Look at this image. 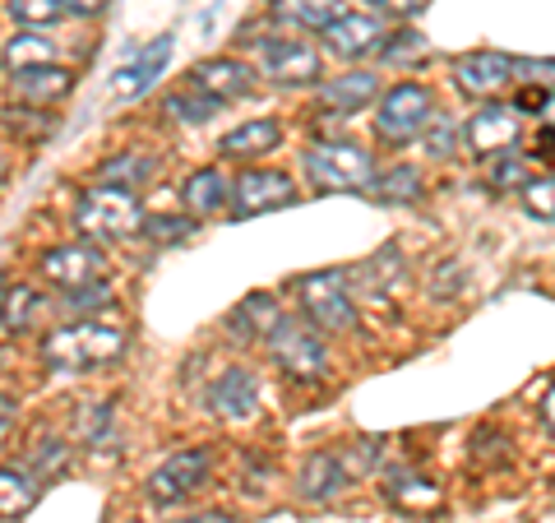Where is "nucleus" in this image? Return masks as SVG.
Wrapping results in <instances>:
<instances>
[{
  "mask_svg": "<svg viewBox=\"0 0 555 523\" xmlns=\"http://www.w3.org/2000/svg\"><path fill=\"white\" fill-rule=\"evenodd\" d=\"M385 500L393 505V510H403V514H426V510H440L444 492L422 473H393L385 482Z\"/></svg>",
  "mask_w": 555,
  "mask_h": 523,
  "instance_id": "aec40b11",
  "label": "nucleus"
},
{
  "mask_svg": "<svg viewBox=\"0 0 555 523\" xmlns=\"http://www.w3.org/2000/svg\"><path fill=\"white\" fill-rule=\"evenodd\" d=\"M38 65H56V42L42 38V33H14L5 42V69L20 75V69H38Z\"/></svg>",
  "mask_w": 555,
  "mask_h": 523,
  "instance_id": "393cba45",
  "label": "nucleus"
},
{
  "mask_svg": "<svg viewBox=\"0 0 555 523\" xmlns=\"http://www.w3.org/2000/svg\"><path fill=\"white\" fill-rule=\"evenodd\" d=\"M208 473H214V455L208 449H177L167 463H158L149 473V496L158 505L190 500L208 482Z\"/></svg>",
  "mask_w": 555,
  "mask_h": 523,
  "instance_id": "1a4fd4ad",
  "label": "nucleus"
},
{
  "mask_svg": "<svg viewBox=\"0 0 555 523\" xmlns=\"http://www.w3.org/2000/svg\"><path fill=\"white\" fill-rule=\"evenodd\" d=\"M42 278L61 292L107 283V255H102V246H93V241H69V246H56L42 255Z\"/></svg>",
  "mask_w": 555,
  "mask_h": 523,
  "instance_id": "6e6552de",
  "label": "nucleus"
},
{
  "mask_svg": "<svg viewBox=\"0 0 555 523\" xmlns=\"http://www.w3.org/2000/svg\"><path fill=\"white\" fill-rule=\"evenodd\" d=\"M144 232L163 246H177V241L195 237V218H181V214H158V218H144Z\"/></svg>",
  "mask_w": 555,
  "mask_h": 523,
  "instance_id": "f704fd0d",
  "label": "nucleus"
},
{
  "mask_svg": "<svg viewBox=\"0 0 555 523\" xmlns=\"http://www.w3.org/2000/svg\"><path fill=\"white\" fill-rule=\"evenodd\" d=\"M486 181H491L495 190H524L532 181V158H528V153H514V149L495 153L491 171H486Z\"/></svg>",
  "mask_w": 555,
  "mask_h": 523,
  "instance_id": "cd10ccee",
  "label": "nucleus"
},
{
  "mask_svg": "<svg viewBox=\"0 0 555 523\" xmlns=\"http://www.w3.org/2000/svg\"><path fill=\"white\" fill-rule=\"evenodd\" d=\"M93 417H79V431H83V441H102V431H107V422H112V404H98V408H89Z\"/></svg>",
  "mask_w": 555,
  "mask_h": 523,
  "instance_id": "a19ab883",
  "label": "nucleus"
},
{
  "mask_svg": "<svg viewBox=\"0 0 555 523\" xmlns=\"http://www.w3.org/2000/svg\"><path fill=\"white\" fill-rule=\"evenodd\" d=\"M181 200L190 208V218H208V214H218V208L228 204V181H222L218 167H199V171H190L185 177Z\"/></svg>",
  "mask_w": 555,
  "mask_h": 523,
  "instance_id": "412c9836",
  "label": "nucleus"
},
{
  "mask_svg": "<svg viewBox=\"0 0 555 523\" xmlns=\"http://www.w3.org/2000/svg\"><path fill=\"white\" fill-rule=\"evenodd\" d=\"M167 112L181 116L185 126H199V120H208V116L218 112V102H208V98H199V93H171V98H167Z\"/></svg>",
  "mask_w": 555,
  "mask_h": 523,
  "instance_id": "e433bc0d",
  "label": "nucleus"
},
{
  "mask_svg": "<svg viewBox=\"0 0 555 523\" xmlns=\"http://www.w3.org/2000/svg\"><path fill=\"white\" fill-rule=\"evenodd\" d=\"M42 486L24 468H0V519H14V514H28L38 505Z\"/></svg>",
  "mask_w": 555,
  "mask_h": 523,
  "instance_id": "5701e85b",
  "label": "nucleus"
},
{
  "mask_svg": "<svg viewBox=\"0 0 555 523\" xmlns=\"http://www.w3.org/2000/svg\"><path fill=\"white\" fill-rule=\"evenodd\" d=\"M75 228L83 232V241L93 246H112V241H130L144 232V204H139L134 190H83L75 204Z\"/></svg>",
  "mask_w": 555,
  "mask_h": 523,
  "instance_id": "f03ea898",
  "label": "nucleus"
},
{
  "mask_svg": "<svg viewBox=\"0 0 555 523\" xmlns=\"http://www.w3.org/2000/svg\"><path fill=\"white\" fill-rule=\"evenodd\" d=\"M177 523H236L232 514H218V510H208V514H190V519H177Z\"/></svg>",
  "mask_w": 555,
  "mask_h": 523,
  "instance_id": "49530a36",
  "label": "nucleus"
},
{
  "mask_svg": "<svg viewBox=\"0 0 555 523\" xmlns=\"http://www.w3.org/2000/svg\"><path fill=\"white\" fill-rule=\"evenodd\" d=\"M371 186L385 204H412V200H422V190H426L416 167H389V171H379V177H371Z\"/></svg>",
  "mask_w": 555,
  "mask_h": 523,
  "instance_id": "bb28decb",
  "label": "nucleus"
},
{
  "mask_svg": "<svg viewBox=\"0 0 555 523\" xmlns=\"http://www.w3.org/2000/svg\"><path fill=\"white\" fill-rule=\"evenodd\" d=\"M347 482H352V477H347L338 449H320V455H310V459L301 463V473H297V496H301V500H315V505H328Z\"/></svg>",
  "mask_w": 555,
  "mask_h": 523,
  "instance_id": "a211bd4d",
  "label": "nucleus"
},
{
  "mask_svg": "<svg viewBox=\"0 0 555 523\" xmlns=\"http://www.w3.org/2000/svg\"><path fill=\"white\" fill-rule=\"evenodd\" d=\"M65 463H69V449H65V441H51V435H38V445L28 449V468H33V477L38 482L56 477Z\"/></svg>",
  "mask_w": 555,
  "mask_h": 523,
  "instance_id": "7c9ffc66",
  "label": "nucleus"
},
{
  "mask_svg": "<svg viewBox=\"0 0 555 523\" xmlns=\"http://www.w3.org/2000/svg\"><path fill=\"white\" fill-rule=\"evenodd\" d=\"M542 422H546V431L555 435V385H551L546 398H542Z\"/></svg>",
  "mask_w": 555,
  "mask_h": 523,
  "instance_id": "a18cd8bd",
  "label": "nucleus"
},
{
  "mask_svg": "<svg viewBox=\"0 0 555 523\" xmlns=\"http://www.w3.org/2000/svg\"><path fill=\"white\" fill-rule=\"evenodd\" d=\"M167 56H171V38H158V42H153L134 65H126V69L116 75V93H120V98H139V93H144L149 84H153V75L163 69Z\"/></svg>",
  "mask_w": 555,
  "mask_h": 523,
  "instance_id": "b1692460",
  "label": "nucleus"
},
{
  "mask_svg": "<svg viewBox=\"0 0 555 523\" xmlns=\"http://www.w3.org/2000/svg\"><path fill=\"white\" fill-rule=\"evenodd\" d=\"M542 120H546V130L555 135V93H551V98L542 102Z\"/></svg>",
  "mask_w": 555,
  "mask_h": 523,
  "instance_id": "de8ad7c7",
  "label": "nucleus"
},
{
  "mask_svg": "<svg viewBox=\"0 0 555 523\" xmlns=\"http://www.w3.org/2000/svg\"><path fill=\"white\" fill-rule=\"evenodd\" d=\"M190 93H199L208 102H232L241 93H250V69L246 61H232V56H208L190 69Z\"/></svg>",
  "mask_w": 555,
  "mask_h": 523,
  "instance_id": "4468645a",
  "label": "nucleus"
},
{
  "mask_svg": "<svg viewBox=\"0 0 555 523\" xmlns=\"http://www.w3.org/2000/svg\"><path fill=\"white\" fill-rule=\"evenodd\" d=\"M518 135H524V120H518L514 107H486L477 116H467V126H463V144L481 153V158H495V153H505L518 144Z\"/></svg>",
  "mask_w": 555,
  "mask_h": 523,
  "instance_id": "f8f14e48",
  "label": "nucleus"
},
{
  "mask_svg": "<svg viewBox=\"0 0 555 523\" xmlns=\"http://www.w3.org/2000/svg\"><path fill=\"white\" fill-rule=\"evenodd\" d=\"M10 89L14 98L24 102V107H56L75 93V75H69L65 65H38V69H20V75H10Z\"/></svg>",
  "mask_w": 555,
  "mask_h": 523,
  "instance_id": "2eb2a0df",
  "label": "nucleus"
},
{
  "mask_svg": "<svg viewBox=\"0 0 555 523\" xmlns=\"http://www.w3.org/2000/svg\"><path fill=\"white\" fill-rule=\"evenodd\" d=\"M273 320H278V306H273V296H264V292H255L250 302H246V306H241L236 316H232V324L250 329V334H259V339L269 334V324H273Z\"/></svg>",
  "mask_w": 555,
  "mask_h": 523,
  "instance_id": "473e14b6",
  "label": "nucleus"
},
{
  "mask_svg": "<svg viewBox=\"0 0 555 523\" xmlns=\"http://www.w3.org/2000/svg\"><path fill=\"white\" fill-rule=\"evenodd\" d=\"M297 292H301L306 320L315 329H324V334H347V329H357V302H352V288H347L343 269L306 273L297 283Z\"/></svg>",
  "mask_w": 555,
  "mask_h": 523,
  "instance_id": "39448f33",
  "label": "nucleus"
},
{
  "mask_svg": "<svg viewBox=\"0 0 555 523\" xmlns=\"http://www.w3.org/2000/svg\"><path fill=\"white\" fill-rule=\"evenodd\" d=\"M14 412H20V398H14V394H0V426H10Z\"/></svg>",
  "mask_w": 555,
  "mask_h": 523,
  "instance_id": "c03bdc74",
  "label": "nucleus"
},
{
  "mask_svg": "<svg viewBox=\"0 0 555 523\" xmlns=\"http://www.w3.org/2000/svg\"><path fill=\"white\" fill-rule=\"evenodd\" d=\"M61 10H65V14H75V20H93V14L107 10V0H65Z\"/></svg>",
  "mask_w": 555,
  "mask_h": 523,
  "instance_id": "37998d69",
  "label": "nucleus"
},
{
  "mask_svg": "<svg viewBox=\"0 0 555 523\" xmlns=\"http://www.w3.org/2000/svg\"><path fill=\"white\" fill-rule=\"evenodd\" d=\"M454 84L459 93L491 102L514 84V61L500 56V51H467V56L454 61Z\"/></svg>",
  "mask_w": 555,
  "mask_h": 523,
  "instance_id": "9b49d317",
  "label": "nucleus"
},
{
  "mask_svg": "<svg viewBox=\"0 0 555 523\" xmlns=\"http://www.w3.org/2000/svg\"><path fill=\"white\" fill-rule=\"evenodd\" d=\"M208 404H214L218 417H228V422H250V417L259 412V380H255V371H246V366L222 371L214 394H208Z\"/></svg>",
  "mask_w": 555,
  "mask_h": 523,
  "instance_id": "f3484780",
  "label": "nucleus"
},
{
  "mask_svg": "<svg viewBox=\"0 0 555 523\" xmlns=\"http://www.w3.org/2000/svg\"><path fill=\"white\" fill-rule=\"evenodd\" d=\"M430 126V93L422 84H393L375 107V135L389 144H408Z\"/></svg>",
  "mask_w": 555,
  "mask_h": 523,
  "instance_id": "0eeeda50",
  "label": "nucleus"
},
{
  "mask_svg": "<svg viewBox=\"0 0 555 523\" xmlns=\"http://www.w3.org/2000/svg\"><path fill=\"white\" fill-rule=\"evenodd\" d=\"M269 357L283 366L292 380H320L328 371V343L306 316H278L269 324Z\"/></svg>",
  "mask_w": 555,
  "mask_h": 523,
  "instance_id": "7ed1b4c3",
  "label": "nucleus"
},
{
  "mask_svg": "<svg viewBox=\"0 0 555 523\" xmlns=\"http://www.w3.org/2000/svg\"><path fill=\"white\" fill-rule=\"evenodd\" d=\"M259 69H264V79L297 89V84H315V79H320L324 56H320V47H315V42L269 38V42H259Z\"/></svg>",
  "mask_w": 555,
  "mask_h": 523,
  "instance_id": "9d476101",
  "label": "nucleus"
},
{
  "mask_svg": "<svg viewBox=\"0 0 555 523\" xmlns=\"http://www.w3.org/2000/svg\"><path fill=\"white\" fill-rule=\"evenodd\" d=\"M65 306L75 310V316H89V310H102V306H112V288H107V283L79 288V292H69V296H65Z\"/></svg>",
  "mask_w": 555,
  "mask_h": 523,
  "instance_id": "4c0bfd02",
  "label": "nucleus"
},
{
  "mask_svg": "<svg viewBox=\"0 0 555 523\" xmlns=\"http://www.w3.org/2000/svg\"><path fill=\"white\" fill-rule=\"evenodd\" d=\"M0 181H5V158H0Z\"/></svg>",
  "mask_w": 555,
  "mask_h": 523,
  "instance_id": "09e8293b",
  "label": "nucleus"
},
{
  "mask_svg": "<svg viewBox=\"0 0 555 523\" xmlns=\"http://www.w3.org/2000/svg\"><path fill=\"white\" fill-rule=\"evenodd\" d=\"M292 200H297V186H292L287 171H273V167H250L228 186V214L232 218L273 214V208H287Z\"/></svg>",
  "mask_w": 555,
  "mask_h": 523,
  "instance_id": "423d86ee",
  "label": "nucleus"
},
{
  "mask_svg": "<svg viewBox=\"0 0 555 523\" xmlns=\"http://www.w3.org/2000/svg\"><path fill=\"white\" fill-rule=\"evenodd\" d=\"M371 5L398 14V20H412V14H422V10H426V0H371Z\"/></svg>",
  "mask_w": 555,
  "mask_h": 523,
  "instance_id": "79ce46f5",
  "label": "nucleus"
},
{
  "mask_svg": "<svg viewBox=\"0 0 555 523\" xmlns=\"http://www.w3.org/2000/svg\"><path fill=\"white\" fill-rule=\"evenodd\" d=\"M320 38L338 61H361V56H371V51H379V42H385V24H379L375 14H352L347 10L320 33Z\"/></svg>",
  "mask_w": 555,
  "mask_h": 523,
  "instance_id": "ddd939ff",
  "label": "nucleus"
},
{
  "mask_svg": "<svg viewBox=\"0 0 555 523\" xmlns=\"http://www.w3.org/2000/svg\"><path fill=\"white\" fill-rule=\"evenodd\" d=\"M524 208L532 218H542V222H555V177H532L524 190Z\"/></svg>",
  "mask_w": 555,
  "mask_h": 523,
  "instance_id": "72a5a7b5",
  "label": "nucleus"
},
{
  "mask_svg": "<svg viewBox=\"0 0 555 523\" xmlns=\"http://www.w3.org/2000/svg\"><path fill=\"white\" fill-rule=\"evenodd\" d=\"M343 5V0H273V14H278V20H283V24H297V28H328V24H334L338 20V10Z\"/></svg>",
  "mask_w": 555,
  "mask_h": 523,
  "instance_id": "a878e982",
  "label": "nucleus"
},
{
  "mask_svg": "<svg viewBox=\"0 0 555 523\" xmlns=\"http://www.w3.org/2000/svg\"><path fill=\"white\" fill-rule=\"evenodd\" d=\"M352 278H357V283L366 288V292H375V296H379L389 283H398V278H403V255H398L393 246H389V251H379V255H375V259H366V265H361Z\"/></svg>",
  "mask_w": 555,
  "mask_h": 523,
  "instance_id": "c85d7f7f",
  "label": "nucleus"
},
{
  "mask_svg": "<svg viewBox=\"0 0 555 523\" xmlns=\"http://www.w3.org/2000/svg\"><path fill=\"white\" fill-rule=\"evenodd\" d=\"M126 329L116 324H102V320H75V324H61L42 339V361L61 375H79V371H93V366H107L116 357H126Z\"/></svg>",
  "mask_w": 555,
  "mask_h": 523,
  "instance_id": "f257e3e1",
  "label": "nucleus"
},
{
  "mask_svg": "<svg viewBox=\"0 0 555 523\" xmlns=\"http://www.w3.org/2000/svg\"><path fill=\"white\" fill-rule=\"evenodd\" d=\"M301 163H306V177L320 190H361L375 177L371 153L352 144V139H315Z\"/></svg>",
  "mask_w": 555,
  "mask_h": 523,
  "instance_id": "20e7f679",
  "label": "nucleus"
},
{
  "mask_svg": "<svg viewBox=\"0 0 555 523\" xmlns=\"http://www.w3.org/2000/svg\"><path fill=\"white\" fill-rule=\"evenodd\" d=\"M375 98H379V79L371 75V69H347V75L324 79L315 89V102L334 116H352L361 107H371Z\"/></svg>",
  "mask_w": 555,
  "mask_h": 523,
  "instance_id": "dca6fc26",
  "label": "nucleus"
},
{
  "mask_svg": "<svg viewBox=\"0 0 555 523\" xmlns=\"http://www.w3.org/2000/svg\"><path fill=\"white\" fill-rule=\"evenodd\" d=\"M278 139H283V126H278L273 116H255V120H241L232 135H222V158H264V153L278 149Z\"/></svg>",
  "mask_w": 555,
  "mask_h": 523,
  "instance_id": "6ab92c4d",
  "label": "nucleus"
},
{
  "mask_svg": "<svg viewBox=\"0 0 555 523\" xmlns=\"http://www.w3.org/2000/svg\"><path fill=\"white\" fill-rule=\"evenodd\" d=\"M153 177H158V163H153L149 153H116V158H107L98 167V181L112 186V190H139Z\"/></svg>",
  "mask_w": 555,
  "mask_h": 523,
  "instance_id": "4be33fe9",
  "label": "nucleus"
},
{
  "mask_svg": "<svg viewBox=\"0 0 555 523\" xmlns=\"http://www.w3.org/2000/svg\"><path fill=\"white\" fill-rule=\"evenodd\" d=\"M0 120H5V130L10 135H24V139H42V135H51V126H56V116H47L42 107H5L0 112Z\"/></svg>",
  "mask_w": 555,
  "mask_h": 523,
  "instance_id": "2f4dec72",
  "label": "nucleus"
},
{
  "mask_svg": "<svg viewBox=\"0 0 555 523\" xmlns=\"http://www.w3.org/2000/svg\"><path fill=\"white\" fill-rule=\"evenodd\" d=\"M426 135V153L430 158H449V153H454V126H449V120H440V116H430V126L422 130Z\"/></svg>",
  "mask_w": 555,
  "mask_h": 523,
  "instance_id": "58836bf2",
  "label": "nucleus"
},
{
  "mask_svg": "<svg viewBox=\"0 0 555 523\" xmlns=\"http://www.w3.org/2000/svg\"><path fill=\"white\" fill-rule=\"evenodd\" d=\"M38 310H42L38 292L20 283V288L5 292V302H0V320H5V329H28L33 320H38Z\"/></svg>",
  "mask_w": 555,
  "mask_h": 523,
  "instance_id": "c756f323",
  "label": "nucleus"
},
{
  "mask_svg": "<svg viewBox=\"0 0 555 523\" xmlns=\"http://www.w3.org/2000/svg\"><path fill=\"white\" fill-rule=\"evenodd\" d=\"M422 51H426V42L416 38L412 28H403V33H398V38L385 47V61H412V56H422Z\"/></svg>",
  "mask_w": 555,
  "mask_h": 523,
  "instance_id": "ea45409f",
  "label": "nucleus"
},
{
  "mask_svg": "<svg viewBox=\"0 0 555 523\" xmlns=\"http://www.w3.org/2000/svg\"><path fill=\"white\" fill-rule=\"evenodd\" d=\"M65 0H10V14L20 24H28V28H42V24H56L61 20V10Z\"/></svg>",
  "mask_w": 555,
  "mask_h": 523,
  "instance_id": "c9c22d12",
  "label": "nucleus"
}]
</instances>
